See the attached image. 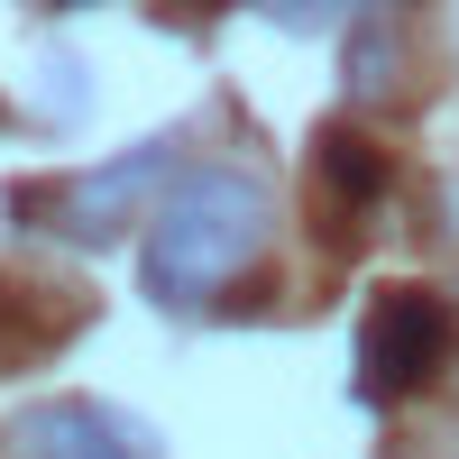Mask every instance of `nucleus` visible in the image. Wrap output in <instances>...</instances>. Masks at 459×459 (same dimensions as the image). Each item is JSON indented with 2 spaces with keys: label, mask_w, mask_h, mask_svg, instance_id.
<instances>
[{
  "label": "nucleus",
  "mask_w": 459,
  "mask_h": 459,
  "mask_svg": "<svg viewBox=\"0 0 459 459\" xmlns=\"http://www.w3.org/2000/svg\"><path fill=\"white\" fill-rule=\"evenodd\" d=\"M266 230H276V203H266L257 175H239V166H194L157 212H147V257H138V276H147V294H157V313H212V303L257 266Z\"/></svg>",
  "instance_id": "f257e3e1"
},
{
  "label": "nucleus",
  "mask_w": 459,
  "mask_h": 459,
  "mask_svg": "<svg viewBox=\"0 0 459 459\" xmlns=\"http://www.w3.org/2000/svg\"><path fill=\"white\" fill-rule=\"evenodd\" d=\"M450 350V313L432 294H377V313L359 331V377L368 395H413Z\"/></svg>",
  "instance_id": "f03ea898"
},
{
  "label": "nucleus",
  "mask_w": 459,
  "mask_h": 459,
  "mask_svg": "<svg viewBox=\"0 0 459 459\" xmlns=\"http://www.w3.org/2000/svg\"><path fill=\"white\" fill-rule=\"evenodd\" d=\"M157 166H166V147H129L110 175H65L47 194H28V212H56L65 239H110V230L138 212V194L157 184Z\"/></svg>",
  "instance_id": "7ed1b4c3"
},
{
  "label": "nucleus",
  "mask_w": 459,
  "mask_h": 459,
  "mask_svg": "<svg viewBox=\"0 0 459 459\" xmlns=\"http://www.w3.org/2000/svg\"><path fill=\"white\" fill-rule=\"evenodd\" d=\"M10 459H147V441L101 404H37L10 423Z\"/></svg>",
  "instance_id": "20e7f679"
}]
</instances>
